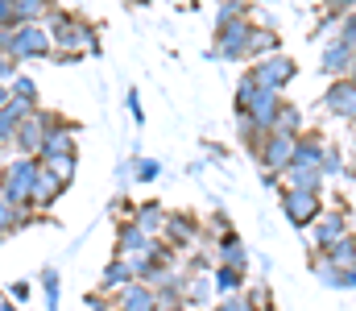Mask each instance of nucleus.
Instances as JSON below:
<instances>
[{
	"label": "nucleus",
	"mask_w": 356,
	"mask_h": 311,
	"mask_svg": "<svg viewBox=\"0 0 356 311\" xmlns=\"http://www.w3.org/2000/svg\"><path fill=\"white\" fill-rule=\"evenodd\" d=\"M290 166H323V141L319 137H302V141H294V162Z\"/></svg>",
	"instance_id": "nucleus-14"
},
{
	"label": "nucleus",
	"mask_w": 356,
	"mask_h": 311,
	"mask_svg": "<svg viewBox=\"0 0 356 311\" xmlns=\"http://www.w3.org/2000/svg\"><path fill=\"white\" fill-rule=\"evenodd\" d=\"M63 191H67V187H63V183L42 166V175H38V183H33V200H29V207H50Z\"/></svg>",
	"instance_id": "nucleus-13"
},
{
	"label": "nucleus",
	"mask_w": 356,
	"mask_h": 311,
	"mask_svg": "<svg viewBox=\"0 0 356 311\" xmlns=\"http://www.w3.org/2000/svg\"><path fill=\"white\" fill-rule=\"evenodd\" d=\"M50 42L54 46H63V54H75V50H83L88 46V25L79 21V17H71V13H50Z\"/></svg>",
	"instance_id": "nucleus-2"
},
{
	"label": "nucleus",
	"mask_w": 356,
	"mask_h": 311,
	"mask_svg": "<svg viewBox=\"0 0 356 311\" xmlns=\"http://www.w3.org/2000/svg\"><path fill=\"white\" fill-rule=\"evenodd\" d=\"M282 212H286L290 224H298V228L315 224V220H319V191H294V187H286Z\"/></svg>",
	"instance_id": "nucleus-6"
},
{
	"label": "nucleus",
	"mask_w": 356,
	"mask_h": 311,
	"mask_svg": "<svg viewBox=\"0 0 356 311\" xmlns=\"http://www.w3.org/2000/svg\"><path fill=\"white\" fill-rule=\"evenodd\" d=\"M257 154H261V162L269 170H286L294 162V137L290 133H269V141L257 145Z\"/></svg>",
	"instance_id": "nucleus-7"
},
{
	"label": "nucleus",
	"mask_w": 356,
	"mask_h": 311,
	"mask_svg": "<svg viewBox=\"0 0 356 311\" xmlns=\"http://www.w3.org/2000/svg\"><path fill=\"white\" fill-rule=\"evenodd\" d=\"M8 104V88H4V79H0V108Z\"/></svg>",
	"instance_id": "nucleus-32"
},
{
	"label": "nucleus",
	"mask_w": 356,
	"mask_h": 311,
	"mask_svg": "<svg viewBox=\"0 0 356 311\" xmlns=\"http://www.w3.org/2000/svg\"><path fill=\"white\" fill-rule=\"evenodd\" d=\"M0 311H17V308H13V303H4V308H0Z\"/></svg>",
	"instance_id": "nucleus-35"
},
{
	"label": "nucleus",
	"mask_w": 356,
	"mask_h": 311,
	"mask_svg": "<svg viewBox=\"0 0 356 311\" xmlns=\"http://www.w3.org/2000/svg\"><path fill=\"white\" fill-rule=\"evenodd\" d=\"M158 162H137V179H158Z\"/></svg>",
	"instance_id": "nucleus-28"
},
{
	"label": "nucleus",
	"mask_w": 356,
	"mask_h": 311,
	"mask_svg": "<svg viewBox=\"0 0 356 311\" xmlns=\"http://www.w3.org/2000/svg\"><path fill=\"white\" fill-rule=\"evenodd\" d=\"M21 224H25V212L0 200V237H13V232H17Z\"/></svg>",
	"instance_id": "nucleus-23"
},
{
	"label": "nucleus",
	"mask_w": 356,
	"mask_h": 311,
	"mask_svg": "<svg viewBox=\"0 0 356 311\" xmlns=\"http://www.w3.org/2000/svg\"><path fill=\"white\" fill-rule=\"evenodd\" d=\"M0 79H17V58L13 54H0Z\"/></svg>",
	"instance_id": "nucleus-27"
},
{
	"label": "nucleus",
	"mask_w": 356,
	"mask_h": 311,
	"mask_svg": "<svg viewBox=\"0 0 356 311\" xmlns=\"http://www.w3.org/2000/svg\"><path fill=\"white\" fill-rule=\"evenodd\" d=\"M286 179L294 191H319L323 187V170H315V166H286Z\"/></svg>",
	"instance_id": "nucleus-16"
},
{
	"label": "nucleus",
	"mask_w": 356,
	"mask_h": 311,
	"mask_svg": "<svg viewBox=\"0 0 356 311\" xmlns=\"http://www.w3.org/2000/svg\"><path fill=\"white\" fill-rule=\"evenodd\" d=\"M25 116H33V104H21V100L4 104V108H0V141H13Z\"/></svg>",
	"instance_id": "nucleus-11"
},
{
	"label": "nucleus",
	"mask_w": 356,
	"mask_h": 311,
	"mask_svg": "<svg viewBox=\"0 0 356 311\" xmlns=\"http://www.w3.org/2000/svg\"><path fill=\"white\" fill-rule=\"evenodd\" d=\"M162 220H166V212H162L158 204H141V207H137V228H141L145 237H149V232H158V228H162Z\"/></svg>",
	"instance_id": "nucleus-21"
},
{
	"label": "nucleus",
	"mask_w": 356,
	"mask_h": 311,
	"mask_svg": "<svg viewBox=\"0 0 356 311\" xmlns=\"http://www.w3.org/2000/svg\"><path fill=\"white\" fill-rule=\"evenodd\" d=\"M149 249V237L137 228V224H120L116 232V253H145Z\"/></svg>",
	"instance_id": "nucleus-17"
},
{
	"label": "nucleus",
	"mask_w": 356,
	"mask_h": 311,
	"mask_svg": "<svg viewBox=\"0 0 356 311\" xmlns=\"http://www.w3.org/2000/svg\"><path fill=\"white\" fill-rule=\"evenodd\" d=\"M340 42H344V46H356V17H348V21H344V33H340Z\"/></svg>",
	"instance_id": "nucleus-29"
},
{
	"label": "nucleus",
	"mask_w": 356,
	"mask_h": 311,
	"mask_svg": "<svg viewBox=\"0 0 356 311\" xmlns=\"http://www.w3.org/2000/svg\"><path fill=\"white\" fill-rule=\"evenodd\" d=\"M211 287H216V291H236V287H241V270L220 266V270H216V278H211Z\"/></svg>",
	"instance_id": "nucleus-24"
},
{
	"label": "nucleus",
	"mask_w": 356,
	"mask_h": 311,
	"mask_svg": "<svg viewBox=\"0 0 356 311\" xmlns=\"http://www.w3.org/2000/svg\"><path fill=\"white\" fill-rule=\"evenodd\" d=\"M13 299H21V303H25V299H29V287H25V282H17V287H13Z\"/></svg>",
	"instance_id": "nucleus-31"
},
{
	"label": "nucleus",
	"mask_w": 356,
	"mask_h": 311,
	"mask_svg": "<svg viewBox=\"0 0 356 311\" xmlns=\"http://www.w3.org/2000/svg\"><path fill=\"white\" fill-rule=\"evenodd\" d=\"M327 75H344L348 67H353V46H344V42H336V46H327L323 50V63H319Z\"/></svg>",
	"instance_id": "nucleus-15"
},
{
	"label": "nucleus",
	"mask_w": 356,
	"mask_h": 311,
	"mask_svg": "<svg viewBox=\"0 0 356 311\" xmlns=\"http://www.w3.org/2000/svg\"><path fill=\"white\" fill-rule=\"evenodd\" d=\"M249 33L253 25L241 17V21H224L220 33H216V54L220 58H249Z\"/></svg>",
	"instance_id": "nucleus-5"
},
{
	"label": "nucleus",
	"mask_w": 356,
	"mask_h": 311,
	"mask_svg": "<svg viewBox=\"0 0 356 311\" xmlns=\"http://www.w3.org/2000/svg\"><path fill=\"white\" fill-rule=\"evenodd\" d=\"M13 13H17V25H33L42 17H50L54 4L50 0H13Z\"/></svg>",
	"instance_id": "nucleus-18"
},
{
	"label": "nucleus",
	"mask_w": 356,
	"mask_h": 311,
	"mask_svg": "<svg viewBox=\"0 0 356 311\" xmlns=\"http://www.w3.org/2000/svg\"><path fill=\"white\" fill-rule=\"evenodd\" d=\"M116 311H158V295H154V287L129 282V287L120 291V303H116Z\"/></svg>",
	"instance_id": "nucleus-10"
},
{
	"label": "nucleus",
	"mask_w": 356,
	"mask_h": 311,
	"mask_svg": "<svg viewBox=\"0 0 356 311\" xmlns=\"http://www.w3.org/2000/svg\"><path fill=\"white\" fill-rule=\"evenodd\" d=\"M4 54H13V58H46L50 54V33L42 25H17L8 33V50Z\"/></svg>",
	"instance_id": "nucleus-3"
},
{
	"label": "nucleus",
	"mask_w": 356,
	"mask_h": 311,
	"mask_svg": "<svg viewBox=\"0 0 356 311\" xmlns=\"http://www.w3.org/2000/svg\"><path fill=\"white\" fill-rule=\"evenodd\" d=\"M323 104H327L336 116L356 120V83H353V79H340V83H332V92L323 96Z\"/></svg>",
	"instance_id": "nucleus-9"
},
{
	"label": "nucleus",
	"mask_w": 356,
	"mask_h": 311,
	"mask_svg": "<svg viewBox=\"0 0 356 311\" xmlns=\"http://www.w3.org/2000/svg\"><path fill=\"white\" fill-rule=\"evenodd\" d=\"M166 237H170L175 245L191 241V237H195V220H191V216H182V212H178V216H166Z\"/></svg>",
	"instance_id": "nucleus-20"
},
{
	"label": "nucleus",
	"mask_w": 356,
	"mask_h": 311,
	"mask_svg": "<svg viewBox=\"0 0 356 311\" xmlns=\"http://www.w3.org/2000/svg\"><path fill=\"white\" fill-rule=\"evenodd\" d=\"M38 158H46V162L75 158V129H71V125H63V129H50V133H46V141H42V154H38Z\"/></svg>",
	"instance_id": "nucleus-8"
},
{
	"label": "nucleus",
	"mask_w": 356,
	"mask_h": 311,
	"mask_svg": "<svg viewBox=\"0 0 356 311\" xmlns=\"http://www.w3.org/2000/svg\"><path fill=\"white\" fill-rule=\"evenodd\" d=\"M348 175H356V158H353V166H348Z\"/></svg>",
	"instance_id": "nucleus-36"
},
{
	"label": "nucleus",
	"mask_w": 356,
	"mask_h": 311,
	"mask_svg": "<svg viewBox=\"0 0 356 311\" xmlns=\"http://www.w3.org/2000/svg\"><path fill=\"white\" fill-rule=\"evenodd\" d=\"M332 4H336V8H344V4H353V0H332Z\"/></svg>",
	"instance_id": "nucleus-34"
},
{
	"label": "nucleus",
	"mask_w": 356,
	"mask_h": 311,
	"mask_svg": "<svg viewBox=\"0 0 356 311\" xmlns=\"http://www.w3.org/2000/svg\"><path fill=\"white\" fill-rule=\"evenodd\" d=\"M129 278H133V266H129L124 257H116V262H108L99 287H104V291H116V287H129Z\"/></svg>",
	"instance_id": "nucleus-19"
},
{
	"label": "nucleus",
	"mask_w": 356,
	"mask_h": 311,
	"mask_svg": "<svg viewBox=\"0 0 356 311\" xmlns=\"http://www.w3.org/2000/svg\"><path fill=\"white\" fill-rule=\"evenodd\" d=\"M42 287H46V308L58 311V270H42Z\"/></svg>",
	"instance_id": "nucleus-25"
},
{
	"label": "nucleus",
	"mask_w": 356,
	"mask_h": 311,
	"mask_svg": "<svg viewBox=\"0 0 356 311\" xmlns=\"http://www.w3.org/2000/svg\"><path fill=\"white\" fill-rule=\"evenodd\" d=\"M38 175H42V162H38V158H13V162L0 170V200L25 212L29 200H33Z\"/></svg>",
	"instance_id": "nucleus-1"
},
{
	"label": "nucleus",
	"mask_w": 356,
	"mask_h": 311,
	"mask_svg": "<svg viewBox=\"0 0 356 311\" xmlns=\"http://www.w3.org/2000/svg\"><path fill=\"white\" fill-rule=\"evenodd\" d=\"M249 79H253L261 92H277V88H286V83L294 79V63L282 58V54H269V58H261V63H253Z\"/></svg>",
	"instance_id": "nucleus-4"
},
{
	"label": "nucleus",
	"mask_w": 356,
	"mask_h": 311,
	"mask_svg": "<svg viewBox=\"0 0 356 311\" xmlns=\"http://www.w3.org/2000/svg\"><path fill=\"white\" fill-rule=\"evenodd\" d=\"M8 100H21V104H38V83L29 75H17L8 83Z\"/></svg>",
	"instance_id": "nucleus-22"
},
{
	"label": "nucleus",
	"mask_w": 356,
	"mask_h": 311,
	"mask_svg": "<svg viewBox=\"0 0 356 311\" xmlns=\"http://www.w3.org/2000/svg\"><path fill=\"white\" fill-rule=\"evenodd\" d=\"M348 75H353V83H356V50H353V67H348Z\"/></svg>",
	"instance_id": "nucleus-33"
},
{
	"label": "nucleus",
	"mask_w": 356,
	"mask_h": 311,
	"mask_svg": "<svg viewBox=\"0 0 356 311\" xmlns=\"http://www.w3.org/2000/svg\"><path fill=\"white\" fill-rule=\"evenodd\" d=\"M0 29H17V13H13V0H0Z\"/></svg>",
	"instance_id": "nucleus-26"
},
{
	"label": "nucleus",
	"mask_w": 356,
	"mask_h": 311,
	"mask_svg": "<svg viewBox=\"0 0 356 311\" xmlns=\"http://www.w3.org/2000/svg\"><path fill=\"white\" fill-rule=\"evenodd\" d=\"M216 311H253V303L249 299H228V303H220Z\"/></svg>",
	"instance_id": "nucleus-30"
},
{
	"label": "nucleus",
	"mask_w": 356,
	"mask_h": 311,
	"mask_svg": "<svg viewBox=\"0 0 356 311\" xmlns=\"http://www.w3.org/2000/svg\"><path fill=\"white\" fill-rule=\"evenodd\" d=\"M348 237V220L340 216V212H332V216H323L319 220V228H315V241L323 245V249H332V245H340Z\"/></svg>",
	"instance_id": "nucleus-12"
}]
</instances>
